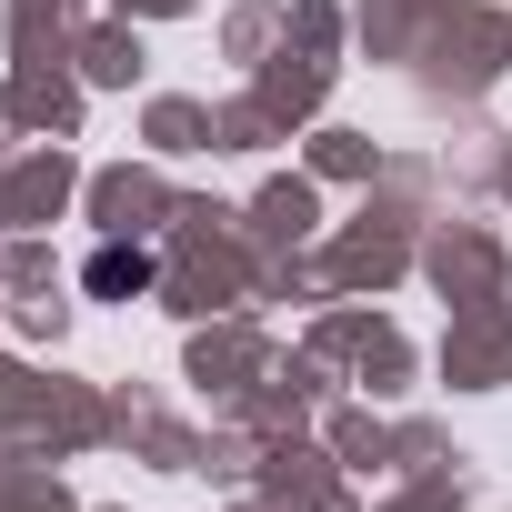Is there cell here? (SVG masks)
<instances>
[{
  "mask_svg": "<svg viewBox=\"0 0 512 512\" xmlns=\"http://www.w3.org/2000/svg\"><path fill=\"white\" fill-rule=\"evenodd\" d=\"M91 292H101V302L151 292V251H121V241H111V251H91Z\"/></svg>",
  "mask_w": 512,
  "mask_h": 512,
  "instance_id": "obj_1",
  "label": "cell"
}]
</instances>
